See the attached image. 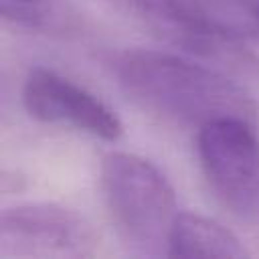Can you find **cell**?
Returning a JSON list of instances; mask_svg holds the SVG:
<instances>
[{
	"label": "cell",
	"mask_w": 259,
	"mask_h": 259,
	"mask_svg": "<svg viewBox=\"0 0 259 259\" xmlns=\"http://www.w3.org/2000/svg\"><path fill=\"white\" fill-rule=\"evenodd\" d=\"M168 255L174 257H245L241 239L221 223L196 212H178Z\"/></svg>",
	"instance_id": "obj_7"
},
{
	"label": "cell",
	"mask_w": 259,
	"mask_h": 259,
	"mask_svg": "<svg viewBox=\"0 0 259 259\" xmlns=\"http://www.w3.org/2000/svg\"><path fill=\"white\" fill-rule=\"evenodd\" d=\"M97 249L91 223L53 202L16 204L0 219V257H89Z\"/></svg>",
	"instance_id": "obj_5"
},
{
	"label": "cell",
	"mask_w": 259,
	"mask_h": 259,
	"mask_svg": "<svg viewBox=\"0 0 259 259\" xmlns=\"http://www.w3.org/2000/svg\"><path fill=\"white\" fill-rule=\"evenodd\" d=\"M22 103L42 123L71 127L105 142H115L123 134L121 119L105 101L49 67L28 71Z\"/></svg>",
	"instance_id": "obj_6"
},
{
	"label": "cell",
	"mask_w": 259,
	"mask_h": 259,
	"mask_svg": "<svg viewBox=\"0 0 259 259\" xmlns=\"http://www.w3.org/2000/svg\"><path fill=\"white\" fill-rule=\"evenodd\" d=\"M99 186L121 241L142 255H168L178 208L174 188L158 166L138 154L109 152L99 166Z\"/></svg>",
	"instance_id": "obj_2"
},
{
	"label": "cell",
	"mask_w": 259,
	"mask_h": 259,
	"mask_svg": "<svg viewBox=\"0 0 259 259\" xmlns=\"http://www.w3.org/2000/svg\"><path fill=\"white\" fill-rule=\"evenodd\" d=\"M107 65L125 95L168 121L196 130L219 117L257 123V103L243 87L180 55L130 49L111 55Z\"/></svg>",
	"instance_id": "obj_1"
},
{
	"label": "cell",
	"mask_w": 259,
	"mask_h": 259,
	"mask_svg": "<svg viewBox=\"0 0 259 259\" xmlns=\"http://www.w3.org/2000/svg\"><path fill=\"white\" fill-rule=\"evenodd\" d=\"M200 168L214 196L233 214L259 212V134L243 117H219L196 132Z\"/></svg>",
	"instance_id": "obj_3"
},
{
	"label": "cell",
	"mask_w": 259,
	"mask_h": 259,
	"mask_svg": "<svg viewBox=\"0 0 259 259\" xmlns=\"http://www.w3.org/2000/svg\"><path fill=\"white\" fill-rule=\"evenodd\" d=\"M0 14L6 22L22 28H51L59 20L57 0H0Z\"/></svg>",
	"instance_id": "obj_8"
},
{
	"label": "cell",
	"mask_w": 259,
	"mask_h": 259,
	"mask_svg": "<svg viewBox=\"0 0 259 259\" xmlns=\"http://www.w3.org/2000/svg\"><path fill=\"white\" fill-rule=\"evenodd\" d=\"M196 49L259 40V0H113Z\"/></svg>",
	"instance_id": "obj_4"
}]
</instances>
